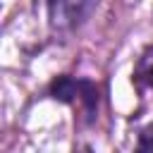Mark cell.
<instances>
[{
	"label": "cell",
	"instance_id": "1",
	"mask_svg": "<svg viewBox=\"0 0 153 153\" xmlns=\"http://www.w3.org/2000/svg\"><path fill=\"white\" fill-rule=\"evenodd\" d=\"M50 96L55 100H62V103H74L79 100L84 112H86V122H93L96 117V110H98V88L93 81L88 79H74V76H57L53 84H50Z\"/></svg>",
	"mask_w": 153,
	"mask_h": 153
},
{
	"label": "cell",
	"instance_id": "2",
	"mask_svg": "<svg viewBox=\"0 0 153 153\" xmlns=\"http://www.w3.org/2000/svg\"><path fill=\"white\" fill-rule=\"evenodd\" d=\"M96 5H98V0H48L50 19L60 29H69V26L81 24Z\"/></svg>",
	"mask_w": 153,
	"mask_h": 153
},
{
	"label": "cell",
	"instance_id": "4",
	"mask_svg": "<svg viewBox=\"0 0 153 153\" xmlns=\"http://www.w3.org/2000/svg\"><path fill=\"white\" fill-rule=\"evenodd\" d=\"M143 79H146V86H151L153 88V65L146 69V74H143Z\"/></svg>",
	"mask_w": 153,
	"mask_h": 153
},
{
	"label": "cell",
	"instance_id": "5",
	"mask_svg": "<svg viewBox=\"0 0 153 153\" xmlns=\"http://www.w3.org/2000/svg\"><path fill=\"white\" fill-rule=\"evenodd\" d=\"M74 153H93V148H91V146H81V148L74 151Z\"/></svg>",
	"mask_w": 153,
	"mask_h": 153
},
{
	"label": "cell",
	"instance_id": "3",
	"mask_svg": "<svg viewBox=\"0 0 153 153\" xmlns=\"http://www.w3.org/2000/svg\"><path fill=\"white\" fill-rule=\"evenodd\" d=\"M134 153H153V122L139 131V141H136Z\"/></svg>",
	"mask_w": 153,
	"mask_h": 153
}]
</instances>
